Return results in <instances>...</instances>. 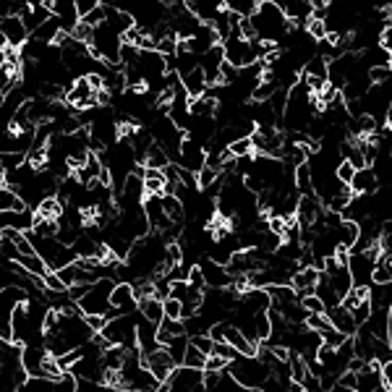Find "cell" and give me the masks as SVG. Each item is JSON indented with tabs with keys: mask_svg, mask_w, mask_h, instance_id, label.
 <instances>
[{
	"mask_svg": "<svg viewBox=\"0 0 392 392\" xmlns=\"http://www.w3.org/2000/svg\"><path fill=\"white\" fill-rule=\"evenodd\" d=\"M199 267H201L204 280H207L210 288H225V285H230V280H233V274L228 272V267L215 262V259H210V262H201Z\"/></svg>",
	"mask_w": 392,
	"mask_h": 392,
	"instance_id": "d6986e66",
	"label": "cell"
},
{
	"mask_svg": "<svg viewBox=\"0 0 392 392\" xmlns=\"http://www.w3.org/2000/svg\"><path fill=\"white\" fill-rule=\"evenodd\" d=\"M222 53H225V63L246 68L259 61V39H246V37H241V29H236V32H230V37H225Z\"/></svg>",
	"mask_w": 392,
	"mask_h": 392,
	"instance_id": "277c9868",
	"label": "cell"
},
{
	"mask_svg": "<svg viewBox=\"0 0 392 392\" xmlns=\"http://www.w3.org/2000/svg\"><path fill=\"white\" fill-rule=\"evenodd\" d=\"M102 167H105V165H102L100 155H97V152H89L82 167H79V170H73V173H76V178H79L84 186H89L91 181H97V178H100Z\"/></svg>",
	"mask_w": 392,
	"mask_h": 392,
	"instance_id": "7402d4cb",
	"label": "cell"
},
{
	"mask_svg": "<svg viewBox=\"0 0 392 392\" xmlns=\"http://www.w3.org/2000/svg\"><path fill=\"white\" fill-rule=\"evenodd\" d=\"M113 280L110 277H100L84 291V296L79 298V311L82 314H105V317H113L115 309L110 303V291H113Z\"/></svg>",
	"mask_w": 392,
	"mask_h": 392,
	"instance_id": "5b68a950",
	"label": "cell"
},
{
	"mask_svg": "<svg viewBox=\"0 0 392 392\" xmlns=\"http://www.w3.org/2000/svg\"><path fill=\"white\" fill-rule=\"evenodd\" d=\"M0 210H27V201L18 196L16 189H11L6 183L0 186Z\"/></svg>",
	"mask_w": 392,
	"mask_h": 392,
	"instance_id": "f1b7e54d",
	"label": "cell"
},
{
	"mask_svg": "<svg viewBox=\"0 0 392 392\" xmlns=\"http://www.w3.org/2000/svg\"><path fill=\"white\" fill-rule=\"evenodd\" d=\"M16 265L24 270V272L34 274V277H42L47 272V265L42 262V256L39 254H21L16 259Z\"/></svg>",
	"mask_w": 392,
	"mask_h": 392,
	"instance_id": "83f0119b",
	"label": "cell"
},
{
	"mask_svg": "<svg viewBox=\"0 0 392 392\" xmlns=\"http://www.w3.org/2000/svg\"><path fill=\"white\" fill-rule=\"evenodd\" d=\"M100 335L108 340L110 346L137 348V320H131L128 314L108 317L105 327L100 329Z\"/></svg>",
	"mask_w": 392,
	"mask_h": 392,
	"instance_id": "8992f818",
	"label": "cell"
},
{
	"mask_svg": "<svg viewBox=\"0 0 392 392\" xmlns=\"http://www.w3.org/2000/svg\"><path fill=\"white\" fill-rule=\"evenodd\" d=\"M248 21L254 27L256 39H262V42H280L291 29L288 27L291 18L285 16V11L274 0H259L254 13H248Z\"/></svg>",
	"mask_w": 392,
	"mask_h": 392,
	"instance_id": "6da1fadb",
	"label": "cell"
},
{
	"mask_svg": "<svg viewBox=\"0 0 392 392\" xmlns=\"http://www.w3.org/2000/svg\"><path fill=\"white\" fill-rule=\"evenodd\" d=\"M186 280H189V285H194V288H199V291H204L207 288V280H204V272H201L199 265H194L186 270Z\"/></svg>",
	"mask_w": 392,
	"mask_h": 392,
	"instance_id": "ab89813d",
	"label": "cell"
},
{
	"mask_svg": "<svg viewBox=\"0 0 392 392\" xmlns=\"http://www.w3.org/2000/svg\"><path fill=\"white\" fill-rule=\"evenodd\" d=\"M324 314H327L329 324L335 329H340L343 335H356L358 332V324H356V320H353V314H350V309H346L343 303L335 306V309H327Z\"/></svg>",
	"mask_w": 392,
	"mask_h": 392,
	"instance_id": "e0dca14e",
	"label": "cell"
},
{
	"mask_svg": "<svg viewBox=\"0 0 392 392\" xmlns=\"http://www.w3.org/2000/svg\"><path fill=\"white\" fill-rule=\"evenodd\" d=\"M301 303H303V309L309 311V314H324V311H327L317 293H306V296H301Z\"/></svg>",
	"mask_w": 392,
	"mask_h": 392,
	"instance_id": "74e56055",
	"label": "cell"
},
{
	"mask_svg": "<svg viewBox=\"0 0 392 392\" xmlns=\"http://www.w3.org/2000/svg\"><path fill=\"white\" fill-rule=\"evenodd\" d=\"M141 364H144L146 369H149V372L155 374V379L160 384H165V379L170 377V372H173L175 366H178L173 361V356L167 353V348H165V346L155 348V350H149L146 356H141Z\"/></svg>",
	"mask_w": 392,
	"mask_h": 392,
	"instance_id": "9c48e42d",
	"label": "cell"
},
{
	"mask_svg": "<svg viewBox=\"0 0 392 392\" xmlns=\"http://www.w3.org/2000/svg\"><path fill=\"white\" fill-rule=\"evenodd\" d=\"M377 189H379V181H377V173L372 165L358 167L353 178H350V191L353 194H374Z\"/></svg>",
	"mask_w": 392,
	"mask_h": 392,
	"instance_id": "ac0fdd59",
	"label": "cell"
},
{
	"mask_svg": "<svg viewBox=\"0 0 392 392\" xmlns=\"http://www.w3.org/2000/svg\"><path fill=\"white\" fill-rule=\"evenodd\" d=\"M181 306L183 303L173 296H167L163 298V309H165V317H170V320H181Z\"/></svg>",
	"mask_w": 392,
	"mask_h": 392,
	"instance_id": "7bdbcfd3",
	"label": "cell"
},
{
	"mask_svg": "<svg viewBox=\"0 0 392 392\" xmlns=\"http://www.w3.org/2000/svg\"><path fill=\"white\" fill-rule=\"evenodd\" d=\"M353 173H356V167H353V163L350 160H340V165L335 167V175H338L340 183H348L350 186V178H353Z\"/></svg>",
	"mask_w": 392,
	"mask_h": 392,
	"instance_id": "60d3db41",
	"label": "cell"
},
{
	"mask_svg": "<svg viewBox=\"0 0 392 392\" xmlns=\"http://www.w3.org/2000/svg\"><path fill=\"white\" fill-rule=\"evenodd\" d=\"M110 303H113V309L118 311V314H131L139 303L137 293H134V285L128 283V280L113 285V291H110Z\"/></svg>",
	"mask_w": 392,
	"mask_h": 392,
	"instance_id": "4fadbf2b",
	"label": "cell"
},
{
	"mask_svg": "<svg viewBox=\"0 0 392 392\" xmlns=\"http://www.w3.org/2000/svg\"><path fill=\"white\" fill-rule=\"evenodd\" d=\"M256 3H259V0H222V6H225V8L236 11V13H241V16L254 13Z\"/></svg>",
	"mask_w": 392,
	"mask_h": 392,
	"instance_id": "d590c367",
	"label": "cell"
},
{
	"mask_svg": "<svg viewBox=\"0 0 392 392\" xmlns=\"http://www.w3.org/2000/svg\"><path fill=\"white\" fill-rule=\"evenodd\" d=\"M306 327L317 329V332H322V329L332 327L327 320V314H306Z\"/></svg>",
	"mask_w": 392,
	"mask_h": 392,
	"instance_id": "ee69618b",
	"label": "cell"
},
{
	"mask_svg": "<svg viewBox=\"0 0 392 392\" xmlns=\"http://www.w3.org/2000/svg\"><path fill=\"white\" fill-rule=\"evenodd\" d=\"M390 76H392V65H372V68H369L372 84H382V82H387Z\"/></svg>",
	"mask_w": 392,
	"mask_h": 392,
	"instance_id": "b9f144b4",
	"label": "cell"
},
{
	"mask_svg": "<svg viewBox=\"0 0 392 392\" xmlns=\"http://www.w3.org/2000/svg\"><path fill=\"white\" fill-rule=\"evenodd\" d=\"M322 212H324V207H322V199L317 196V194H303V196H298L296 220H298L301 228H311V225L320 220Z\"/></svg>",
	"mask_w": 392,
	"mask_h": 392,
	"instance_id": "8fae6325",
	"label": "cell"
},
{
	"mask_svg": "<svg viewBox=\"0 0 392 392\" xmlns=\"http://www.w3.org/2000/svg\"><path fill=\"white\" fill-rule=\"evenodd\" d=\"M384 382H382V366H379V361H369V364L358 372V384L356 390L361 392H377L382 390Z\"/></svg>",
	"mask_w": 392,
	"mask_h": 392,
	"instance_id": "9a60e30c",
	"label": "cell"
},
{
	"mask_svg": "<svg viewBox=\"0 0 392 392\" xmlns=\"http://www.w3.org/2000/svg\"><path fill=\"white\" fill-rule=\"evenodd\" d=\"M178 76H181V84H183V89H186L189 97H199V94H204V89H207V76H204V68H201V65H194L191 71L178 73Z\"/></svg>",
	"mask_w": 392,
	"mask_h": 392,
	"instance_id": "ffe728a7",
	"label": "cell"
},
{
	"mask_svg": "<svg viewBox=\"0 0 392 392\" xmlns=\"http://www.w3.org/2000/svg\"><path fill=\"white\" fill-rule=\"evenodd\" d=\"M369 301H372V309H390L392 280L390 283H374V288H369Z\"/></svg>",
	"mask_w": 392,
	"mask_h": 392,
	"instance_id": "d4e9b609",
	"label": "cell"
},
{
	"mask_svg": "<svg viewBox=\"0 0 392 392\" xmlns=\"http://www.w3.org/2000/svg\"><path fill=\"white\" fill-rule=\"evenodd\" d=\"M32 233H37V236H55V233H58V220H55V217H42V215H34V225H32Z\"/></svg>",
	"mask_w": 392,
	"mask_h": 392,
	"instance_id": "1f68e13d",
	"label": "cell"
},
{
	"mask_svg": "<svg viewBox=\"0 0 392 392\" xmlns=\"http://www.w3.org/2000/svg\"><path fill=\"white\" fill-rule=\"evenodd\" d=\"M382 382H384V387H390L392 390V358L382 364Z\"/></svg>",
	"mask_w": 392,
	"mask_h": 392,
	"instance_id": "bcb514c9",
	"label": "cell"
},
{
	"mask_svg": "<svg viewBox=\"0 0 392 392\" xmlns=\"http://www.w3.org/2000/svg\"><path fill=\"white\" fill-rule=\"evenodd\" d=\"M186 346H189V340H186V332H183V335H175V338L170 340V343H167L165 348H167V353L173 356L175 364H181L183 353H186Z\"/></svg>",
	"mask_w": 392,
	"mask_h": 392,
	"instance_id": "836d02e7",
	"label": "cell"
},
{
	"mask_svg": "<svg viewBox=\"0 0 392 392\" xmlns=\"http://www.w3.org/2000/svg\"><path fill=\"white\" fill-rule=\"evenodd\" d=\"M350 314H353V320H356V324L361 327L369 317H372V301L369 298H364V301H358L353 309H350Z\"/></svg>",
	"mask_w": 392,
	"mask_h": 392,
	"instance_id": "f35d334b",
	"label": "cell"
},
{
	"mask_svg": "<svg viewBox=\"0 0 392 392\" xmlns=\"http://www.w3.org/2000/svg\"><path fill=\"white\" fill-rule=\"evenodd\" d=\"M160 390H173V392H201L204 390V369H191V366L178 364L170 372V377L165 379Z\"/></svg>",
	"mask_w": 392,
	"mask_h": 392,
	"instance_id": "52a82bcc",
	"label": "cell"
},
{
	"mask_svg": "<svg viewBox=\"0 0 392 392\" xmlns=\"http://www.w3.org/2000/svg\"><path fill=\"white\" fill-rule=\"evenodd\" d=\"M61 212H63V201L50 194V196H45V199L37 204L34 215H42V217H55V220H58V217H61Z\"/></svg>",
	"mask_w": 392,
	"mask_h": 392,
	"instance_id": "f546056e",
	"label": "cell"
},
{
	"mask_svg": "<svg viewBox=\"0 0 392 392\" xmlns=\"http://www.w3.org/2000/svg\"><path fill=\"white\" fill-rule=\"evenodd\" d=\"M137 348L141 356H146L149 350L160 348V343H157V322L146 320V317H139L137 320Z\"/></svg>",
	"mask_w": 392,
	"mask_h": 392,
	"instance_id": "5bb4252c",
	"label": "cell"
},
{
	"mask_svg": "<svg viewBox=\"0 0 392 392\" xmlns=\"http://www.w3.org/2000/svg\"><path fill=\"white\" fill-rule=\"evenodd\" d=\"M387 343L392 346V306L387 309Z\"/></svg>",
	"mask_w": 392,
	"mask_h": 392,
	"instance_id": "7dc6e473",
	"label": "cell"
},
{
	"mask_svg": "<svg viewBox=\"0 0 392 392\" xmlns=\"http://www.w3.org/2000/svg\"><path fill=\"white\" fill-rule=\"evenodd\" d=\"M175 160H178V165L186 167V170L199 173L201 167H204V163H207V146L199 144V141H194V139H189V137H183Z\"/></svg>",
	"mask_w": 392,
	"mask_h": 392,
	"instance_id": "ba28073f",
	"label": "cell"
},
{
	"mask_svg": "<svg viewBox=\"0 0 392 392\" xmlns=\"http://www.w3.org/2000/svg\"><path fill=\"white\" fill-rule=\"evenodd\" d=\"M220 382V372H212V369H204V390H212L215 392V387H217Z\"/></svg>",
	"mask_w": 392,
	"mask_h": 392,
	"instance_id": "f6af8a7d",
	"label": "cell"
},
{
	"mask_svg": "<svg viewBox=\"0 0 392 392\" xmlns=\"http://www.w3.org/2000/svg\"><path fill=\"white\" fill-rule=\"evenodd\" d=\"M225 369H228L230 374L238 379V384L246 387V390H265L267 379L272 374V369H270L259 356H238V358H233V361H228Z\"/></svg>",
	"mask_w": 392,
	"mask_h": 392,
	"instance_id": "7a4b0ae2",
	"label": "cell"
},
{
	"mask_svg": "<svg viewBox=\"0 0 392 392\" xmlns=\"http://www.w3.org/2000/svg\"><path fill=\"white\" fill-rule=\"evenodd\" d=\"M141 178H144V194H165L163 167H149L146 165L144 170H141Z\"/></svg>",
	"mask_w": 392,
	"mask_h": 392,
	"instance_id": "484cf974",
	"label": "cell"
},
{
	"mask_svg": "<svg viewBox=\"0 0 392 392\" xmlns=\"http://www.w3.org/2000/svg\"><path fill=\"white\" fill-rule=\"evenodd\" d=\"M137 306L141 309V317H146V320H152V322H160L165 317L163 298H157V296H146V298H139Z\"/></svg>",
	"mask_w": 392,
	"mask_h": 392,
	"instance_id": "4316f807",
	"label": "cell"
},
{
	"mask_svg": "<svg viewBox=\"0 0 392 392\" xmlns=\"http://www.w3.org/2000/svg\"><path fill=\"white\" fill-rule=\"evenodd\" d=\"M186 327H183V320H170V317H163L157 322V343L160 346H167L175 335H183Z\"/></svg>",
	"mask_w": 392,
	"mask_h": 392,
	"instance_id": "cb8c5ba5",
	"label": "cell"
},
{
	"mask_svg": "<svg viewBox=\"0 0 392 392\" xmlns=\"http://www.w3.org/2000/svg\"><path fill=\"white\" fill-rule=\"evenodd\" d=\"M228 152H230V155H236V157L254 155V141H251V137H238V139H233V141L228 144Z\"/></svg>",
	"mask_w": 392,
	"mask_h": 392,
	"instance_id": "d6a6232c",
	"label": "cell"
},
{
	"mask_svg": "<svg viewBox=\"0 0 392 392\" xmlns=\"http://www.w3.org/2000/svg\"><path fill=\"white\" fill-rule=\"evenodd\" d=\"M0 34L6 39V45L21 50V45L29 39V29L24 27V21H21L18 13H8V16L0 21Z\"/></svg>",
	"mask_w": 392,
	"mask_h": 392,
	"instance_id": "30bf717a",
	"label": "cell"
},
{
	"mask_svg": "<svg viewBox=\"0 0 392 392\" xmlns=\"http://www.w3.org/2000/svg\"><path fill=\"white\" fill-rule=\"evenodd\" d=\"M84 21V24H89V27H100L102 21H105V18H108V6H94V8L91 11H87V13H84V16H79Z\"/></svg>",
	"mask_w": 392,
	"mask_h": 392,
	"instance_id": "e575fe53",
	"label": "cell"
},
{
	"mask_svg": "<svg viewBox=\"0 0 392 392\" xmlns=\"http://www.w3.org/2000/svg\"><path fill=\"white\" fill-rule=\"evenodd\" d=\"M181 364L183 366H191V369H204V364H207V353L189 343V346H186V353H183Z\"/></svg>",
	"mask_w": 392,
	"mask_h": 392,
	"instance_id": "4dcf8cb0",
	"label": "cell"
},
{
	"mask_svg": "<svg viewBox=\"0 0 392 392\" xmlns=\"http://www.w3.org/2000/svg\"><path fill=\"white\" fill-rule=\"evenodd\" d=\"M320 335H322V343H324V346H329V348H340L343 343H346V338H350V335H343V332H340V329H335V327L322 329Z\"/></svg>",
	"mask_w": 392,
	"mask_h": 392,
	"instance_id": "8d00e7d4",
	"label": "cell"
},
{
	"mask_svg": "<svg viewBox=\"0 0 392 392\" xmlns=\"http://www.w3.org/2000/svg\"><path fill=\"white\" fill-rule=\"evenodd\" d=\"M29 296L21 285H6L0 288V324H11V314L21 301H27Z\"/></svg>",
	"mask_w": 392,
	"mask_h": 392,
	"instance_id": "7c38bea8",
	"label": "cell"
},
{
	"mask_svg": "<svg viewBox=\"0 0 392 392\" xmlns=\"http://www.w3.org/2000/svg\"><path fill=\"white\" fill-rule=\"evenodd\" d=\"M120 45L123 39L115 29L110 27L108 21H102L100 27L91 29L89 37V55L94 61H102L108 65H118L120 63Z\"/></svg>",
	"mask_w": 392,
	"mask_h": 392,
	"instance_id": "3957f363",
	"label": "cell"
},
{
	"mask_svg": "<svg viewBox=\"0 0 392 392\" xmlns=\"http://www.w3.org/2000/svg\"><path fill=\"white\" fill-rule=\"evenodd\" d=\"M222 8H225L222 0H189V11L196 13V16H199L201 21H207V24H212Z\"/></svg>",
	"mask_w": 392,
	"mask_h": 392,
	"instance_id": "603a6c76",
	"label": "cell"
},
{
	"mask_svg": "<svg viewBox=\"0 0 392 392\" xmlns=\"http://www.w3.org/2000/svg\"><path fill=\"white\" fill-rule=\"evenodd\" d=\"M335 236H338V244L340 248H350L356 246L358 236H361V225H358L356 220H340V225L335 228Z\"/></svg>",
	"mask_w": 392,
	"mask_h": 392,
	"instance_id": "44dd1931",
	"label": "cell"
},
{
	"mask_svg": "<svg viewBox=\"0 0 392 392\" xmlns=\"http://www.w3.org/2000/svg\"><path fill=\"white\" fill-rule=\"evenodd\" d=\"M320 272L322 270H317V267H301V270H296L293 272V280L291 285L296 288V293H298V298L301 296H306V293H314V288H317V280H320Z\"/></svg>",
	"mask_w": 392,
	"mask_h": 392,
	"instance_id": "2e32d148",
	"label": "cell"
}]
</instances>
